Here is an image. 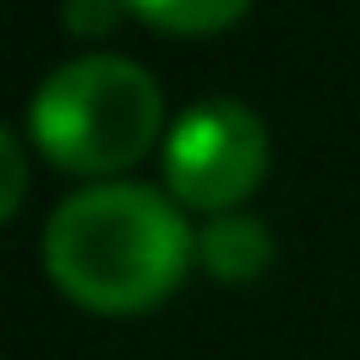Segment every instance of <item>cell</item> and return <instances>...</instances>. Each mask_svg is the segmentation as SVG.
<instances>
[{"label":"cell","mask_w":360,"mask_h":360,"mask_svg":"<svg viewBox=\"0 0 360 360\" xmlns=\"http://www.w3.org/2000/svg\"><path fill=\"white\" fill-rule=\"evenodd\" d=\"M118 6H124V0H68L62 17H68V28H79V34H84V28H90V34H107L112 17H118Z\"/></svg>","instance_id":"cell-7"},{"label":"cell","mask_w":360,"mask_h":360,"mask_svg":"<svg viewBox=\"0 0 360 360\" xmlns=\"http://www.w3.org/2000/svg\"><path fill=\"white\" fill-rule=\"evenodd\" d=\"M276 253V236L264 219L253 214H214L197 231V259L219 276V281H253Z\"/></svg>","instance_id":"cell-4"},{"label":"cell","mask_w":360,"mask_h":360,"mask_svg":"<svg viewBox=\"0 0 360 360\" xmlns=\"http://www.w3.org/2000/svg\"><path fill=\"white\" fill-rule=\"evenodd\" d=\"M39 253L68 298L101 315H129L158 304L186 276L197 259V231L169 191L141 180H96L56 202Z\"/></svg>","instance_id":"cell-1"},{"label":"cell","mask_w":360,"mask_h":360,"mask_svg":"<svg viewBox=\"0 0 360 360\" xmlns=\"http://www.w3.org/2000/svg\"><path fill=\"white\" fill-rule=\"evenodd\" d=\"M163 124L158 79L118 51H84L51 68L28 101V135L45 158L79 174H118Z\"/></svg>","instance_id":"cell-2"},{"label":"cell","mask_w":360,"mask_h":360,"mask_svg":"<svg viewBox=\"0 0 360 360\" xmlns=\"http://www.w3.org/2000/svg\"><path fill=\"white\" fill-rule=\"evenodd\" d=\"M129 11H141L158 28H180V34H208L225 28L248 11V0H124Z\"/></svg>","instance_id":"cell-5"},{"label":"cell","mask_w":360,"mask_h":360,"mask_svg":"<svg viewBox=\"0 0 360 360\" xmlns=\"http://www.w3.org/2000/svg\"><path fill=\"white\" fill-rule=\"evenodd\" d=\"M0 152H6V214H17L22 186H28V163H22V129H17V124H6V129H0Z\"/></svg>","instance_id":"cell-6"},{"label":"cell","mask_w":360,"mask_h":360,"mask_svg":"<svg viewBox=\"0 0 360 360\" xmlns=\"http://www.w3.org/2000/svg\"><path fill=\"white\" fill-rule=\"evenodd\" d=\"M270 163V129L264 118L236 96H208L186 107L163 135V180L180 202L231 214Z\"/></svg>","instance_id":"cell-3"}]
</instances>
